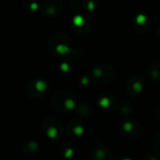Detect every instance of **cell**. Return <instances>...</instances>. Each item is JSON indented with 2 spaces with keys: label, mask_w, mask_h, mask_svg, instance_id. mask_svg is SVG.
I'll list each match as a JSON object with an SVG mask.
<instances>
[{
  "label": "cell",
  "mask_w": 160,
  "mask_h": 160,
  "mask_svg": "<svg viewBox=\"0 0 160 160\" xmlns=\"http://www.w3.org/2000/svg\"><path fill=\"white\" fill-rule=\"evenodd\" d=\"M93 157L96 160H109L111 156H110V153L108 152V150L103 149V148H99L94 152Z\"/></svg>",
  "instance_id": "cell-1"
},
{
  "label": "cell",
  "mask_w": 160,
  "mask_h": 160,
  "mask_svg": "<svg viewBox=\"0 0 160 160\" xmlns=\"http://www.w3.org/2000/svg\"><path fill=\"white\" fill-rule=\"evenodd\" d=\"M157 136L159 137V140H158V143H160V133H158V134H157Z\"/></svg>",
  "instance_id": "cell-2"
}]
</instances>
